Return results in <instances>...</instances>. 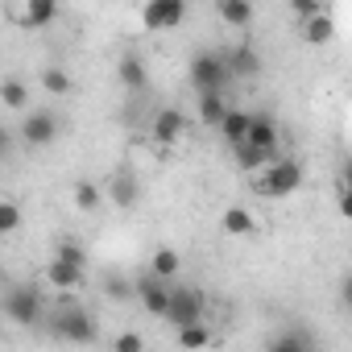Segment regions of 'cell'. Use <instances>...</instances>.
I'll return each instance as SVG.
<instances>
[{"mask_svg": "<svg viewBox=\"0 0 352 352\" xmlns=\"http://www.w3.org/2000/svg\"><path fill=\"white\" fill-rule=\"evenodd\" d=\"M302 187V166L294 157H274L261 174H253V191L261 199H286Z\"/></svg>", "mask_w": 352, "mask_h": 352, "instance_id": "1", "label": "cell"}, {"mask_svg": "<svg viewBox=\"0 0 352 352\" xmlns=\"http://www.w3.org/2000/svg\"><path fill=\"white\" fill-rule=\"evenodd\" d=\"M187 21V0H145L141 5V30L145 34H166Z\"/></svg>", "mask_w": 352, "mask_h": 352, "instance_id": "2", "label": "cell"}, {"mask_svg": "<svg viewBox=\"0 0 352 352\" xmlns=\"http://www.w3.org/2000/svg\"><path fill=\"white\" fill-rule=\"evenodd\" d=\"M228 79H232V71H228V58L224 54L204 50V54L191 58V83H195V91H224Z\"/></svg>", "mask_w": 352, "mask_h": 352, "instance_id": "3", "label": "cell"}, {"mask_svg": "<svg viewBox=\"0 0 352 352\" xmlns=\"http://www.w3.org/2000/svg\"><path fill=\"white\" fill-rule=\"evenodd\" d=\"M204 311H208V298H204V290H195V286H174V294H170V307H166V323H174V327H187V323L204 319Z\"/></svg>", "mask_w": 352, "mask_h": 352, "instance_id": "4", "label": "cell"}, {"mask_svg": "<svg viewBox=\"0 0 352 352\" xmlns=\"http://www.w3.org/2000/svg\"><path fill=\"white\" fill-rule=\"evenodd\" d=\"M5 315L13 319V323H34L38 315H42V294L34 290V286H17V290H9L5 294Z\"/></svg>", "mask_w": 352, "mask_h": 352, "instance_id": "5", "label": "cell"}, {"mask_svg": "<svg viewBox=\"0 0 352 352\" xmlns=\"http://www.w3.org/2000/svg\"><path fill=\"white\" fill-rule=\"evenodd\" d=\"M170 294H174V286H170L166 278H157V274H149L145 282H137V302H141L149 315H157V319H166Z\"/></svg>", "mask_w": 352, "mask_h": 352, "instance_id": "6", "label": "cell"}, {"mask_svg": "<svg viewBox=\"0 0 352 352\" xmlns=\"http://www.w3.org/2000/svg\"><path fill=\"white\" fill-rule=\"evenodd\" d=\"M54 331H58V340H67V344H91V340H96V323H91L83 311H63L58 323H54Z\"/></svg>", "mask_w": 352, "mask_h": 352, "instance_id": "7", "label": "cell"}, {"mask_svg": "<svg viewBox=\"0 0 352 352\" xmlns=\"http://www.w3.org/2000/svg\"><path fill=\"white\" fill-rule=\"evenodd\" d=\"M21 133H25V141L34 149H42V145H50L58 137V116L54 112H30L25 124H21Z\"/></svg>", "mask_w": 352, "mask_h": 352, "instance_id": "8", "label": "cell"}, {"mask_svg": "<svg viewBox=\"0 0 352 352\" xmlns=\"http://www.w3.org/2000/svg\"><path fill=\"white\" fill-rule=\"evenodd\" d=\"M187 133V116L179 112V108H162L157 116H153V141L157 145H174Z\"/></svg>", "mask_w": 352, "mask_h": 352, "instance_id": "9", "label": "cell"}, {"mask_svg": "<svg viewBox=\"0 0 352 352\" xmlns=\"http://www.w3.org/2000/svg\"><path fill=\"white\" fill-rule=\"evenodd\" d=\"M46 282H50L54 290H79V286H83V265H75V261H67V257H54V261L46 265Z\"/></svg>", "mask_w": 352, "mask_h": 352, "instance_id": "10", "label": "cell"}, {"mask_svg": "<svg viewBox=\"0 0 352 352\" xmlns=\"http://www.w3.org/2000/svg\"><path fill=\"white\" fill-rule=\"evenodd\" d=\"M249 141L257 145V149H270V153H278L282 149V133H278V120L274 116H253V124H249Z\"/></svg>", "mask_w": 352, "mask_h": 352, "instance_id": "11", "label": "cell"}, {"mask_svg": "<svg viewBox=\"0 0 352 352\" xmlns=\"http://www.w3.org/2000/svg\"><path fill=\"white\" fill-rule=\"evenodd\" d=\"M116 75H120V83H124L129 91H145V87H149V71H145L141 54H120Z\"/></svg>", "mask_w": 352, "mask_h": 352, "instance_id": "12", "label": "cell"}, {"mask_svg": "<svg viewBox=\"0 0 352 352\" xmlns=\"http://www.w3.org/2000/svg\"><path fill=\"white\" fill-rule=\"evenodd\" d=\"M249 124H253V112H245V108H228V116L220 120V133H224V141L236 149V145L249 141Z\"/></svg>", "mask_w": 352, "mask_h": 352, "instance_id": "13", "label": "cell"}, {"mask_svg": "<svg viewBox=\"0 0 352 352\" xmlns=\"http://www.w3.org/2000/svg\"><path fill=\"white\" fill-rule=\"evenodd\" d=\"M298 30H302V42H307V46H327V42L336 38V21H331L327 13H315V17L298 21Z\"/></svg>", "mask_w": 352, "mask_h": 352, "instance_id": "14", "label": "cell"}, {"mask_svg": "<svg viewBox=\"0 0 352 352\" xmlns=\"http://www.w3.org/2000/svg\"><path fill=\"white\" fill-rule=\"evenodd\" d=\"M224 58H228L232 79H253V75L261 71V58H257V50H253V46H232Z\"/></svg>", "mask_w": 352, "mask_h": 352, "instance_id": "15", "label": "cell"}, {"mask_svg": "<svg viewBox=\"0 0 352 352\" xmlns=\"http://www.w3.org/2000/svg\"><path fill=\"white\" fill-rule=\"evenodd\" d=\"M232 157H236V166H241L245 174H261V170H265V166H270L278 153H270V149H257L253 141H245V145H236V149H232Z\"/></svg>", "mask_w": 352, "mask_h": 352, "instance_id": "16", "label": "cell"}, {"mask_svg": "<svg viewBox=\"0 0 352 352\" xmlns=\"http://www.w3.org/2000/svg\"><path fill=\"white\" fill-rule=\"evenodd\" d=\"M216 13H220V21L245 30L253 21V0H216Z\"/></svg>", "mask_w": 352, "mask_h": 352, "instance_id": "17", "label": "cell"}, {"mask_svg": "<svg viewBox=\"0 0 352 352\" xmlns=\"http://www.w3.org/2000/svg\"><path fill=\"white\" fill-rule=\"evenodd\" d=\"M58 17V0H25V25L30 30H46Z\"/></svg>", "mask_w": 352, "mask_h": 352, "instance_id": "18", "label": "cell"}, {"mask_svg": "<svg viewBox=\"0 0 352 352\" xmlns=\"http://www.w3.org/2000/svg\"><path fill=\"white\" fill-rule=\"evenodd\" d=\"M224 116H228L224 96H220V91H199V124L220 129V120H224Z\"/></svg>", "mask_w": 352, "mask_h": 352, "instance_id": "19", "label": "cell"}, {"mask_svg": "<svg viewBox=\"0 0 352 352\" xmlns=\"http://www.w3.org/2000/svg\"><path fill=\"white\" fill-rule=\"evenodd\" d=\"M220 224H224L228 236H249V232H257V216H253L249 208H228V212L220 216Z\"/></svg>", "mask_w": 352, "mask_h": 352, "instance_id": "20", "label": "cell"}, {"mask_svg": "<svg viewBox=\"0 0 352 352\" xmlns=\"http://www.w3.org/2000/svg\"><path fill=\"white\" fill-rule=\"evenodd\" d=\"M71 199H75V208H79V212H96V208L104 204V187H100V183H91V179H79V183L71 187Z\"/></svg>", "mask_w": 352, "mask_h": 352, "instance_id": "21", "label": "cell"}, {"mask_svg": "<svg viewBox=\"0 0 352 352\" xmlns=\"http://www.w3.org/2000/svg\"><path fill=\"white\" fill-rule=\"evenodd\" d=\"M0 104H5L9 112H25V108H30V87L9 75L5 83H0Z\"/></svg>", "mask_w": 352, "mask_h": 352, "instance_id": "22", "label": "cell"}, {"mask_svg": "<svg viewBox=\"0 0 352 352\" xmlns=\"http://www.w3.org/2000/svg\"><path fill=\"white\" fill-rule=\"evenodd\" d=\"M183 270V257L179 253H174V249H157L153 253V261H149V274H157V278H166V282H174V274H179Z\"/></svg>", "mask_w": 352, "mask_h": 352, "instance_id": "23", "label": "cell"}, {"mask_svg": "<svg viewBox=\"0 0 352 352\" xmlns=\"http://www.w3.org/2000/svg\"><path fill=\"white\" fill-rule=\"evenodd\" d=\"M38 83H42V87H46V91H50V96H67V91H71V87H75V79H71V75H67V71H63V67H46V71H42V79H38Z\"/></svg>", "mask_w": 352, "mask_h": 352, "instance_id": "24", "label": "cell"}, {"mask_svg": "<svg viewBox=\"0 0 352 352\" xmlns=\"http://www.w3.org/2000/svg\"><path fill=\"white\" fill-rule=\"evenodd\" d=\"M179 344H183V348H208V344H212V331H208V323H204V319H195V323L179 327Z\"/></svg>", "mask_w": 352, "mask_h": 352, "instance_id": "25", "label": "cell"}, {"mask_svg": "<svg viewBox=\"0 0 352 352\" xmlns=\"http://www.w3.org/2000/svg\"><path fill=\"white\" fill-rule=\"evenodd\" d=\"M21 228V208L13 204V199H0V232H17Z\"/></svg>", "mask_w": 352, "mask_h": 352, "instance_id": "26", "label": "cell"}, {"mask_svg": "<svg viewBox=\"0 0 352 352\" xmlns=\"http://www.w3.org/2000/svg\"><path fill=\"white\" fill-rule=\"evenodd\" d=\"M311 344H315L311 336H302V331H290V336L274 340V344H270V352H298V348H311Z\"/></svg>", "mask_w": 352, "mask_h": 352, "instance_id": "27", "label": "cell"}, {"mask_svg": "<svg viewBox=\"0 0 352 352\" xmlns=\"http://www.w3.org/2000/svg\"><path fill=\"white\" fill-rule=\"evenodd\" d=\"M112 348H116V352H141V348H145V336H137V331H120V336L112 340Z\"/></svg>", "mask_w": 352, "mask_h": 352, "instance_id": "28", "label": "cell"}, {"mask_svg": "<svg viewBox=\"0 0 352 352\" xmlns=\"http://www.w3.org/2000/svg\"><path fill=\"white\" fill-rule=\"evenodd\" d=\"M290 13H294L298 21H307V17L323 13V5H319V0H290Z\"/></svg>", "mask_w": 352, "mask_h": 352, "instance_id": "29", "label": "cell"}, {"mask_svg": "<svg viewBox=\"0 0 352 352\" xmlns=\"http://www.w3.org/2000/svg\"><path fill=\"white\" fill-rule=\"evenodd\" d=\"M58 257H67V261H75V265H87V253L75 245V241H67V245H58Z\"/></svg>", "mask_w": 352, "mask_h": 352, "instance_id": "30", "label": "cell"}, {"mask_svg": "<svg viewBox=\"0 0 352 352\" xmlns=\"http://www.w3.org/2000/svg\"><path fill=\"white\" fill-rule=\"evenodd\" d=\"M116 199H120V204H124V208H129V204H133V199H137V187H133V183H129V179H120V183H116Z\"/></svg>", "mask_w": 352, "mask_h": 352, "instance_id": "31", "label": "cell"}, {"mask_svg": "<svg viewBox=\"0 0 352 352\" xmlns=\"http://www.w3.org/2000/svg\"><path fill=\"white\" fill-rule=\"evenodd\" d=\"M340 216L352 220V191H348V187H340Z\"/></svg>", "mask_w": 352, "mask_h": 352, "instance_id": "32", "label": "cell"}, {"mask_svg": "<svg viewBox=\"0 0 352 352\" xmlns=\"http://www.w3.org/2000/svg\"><path fill=\"white\" fill-rule=\"evenodd\" d=\"M340 302L352 311V278H344V282H340Z\"/></svg>", "mask_w": 352, "mask_h": 352, "instance_id": "33", "label": "cell"}, {"mask_svg": "<svg viewBox=\"0 0 352 352\" xmlns=\"http://www.w3.org/2000/svg\"><path fill=\"white\" fill-rule=\"evenodd\" d=\"M340 187H348V191H352V162H348V170H344V183H340Z\"/></svg>", "mask_w": 352, "mask_h": 352, "instance_id": "34", "label": "cell"}]
</instances>
